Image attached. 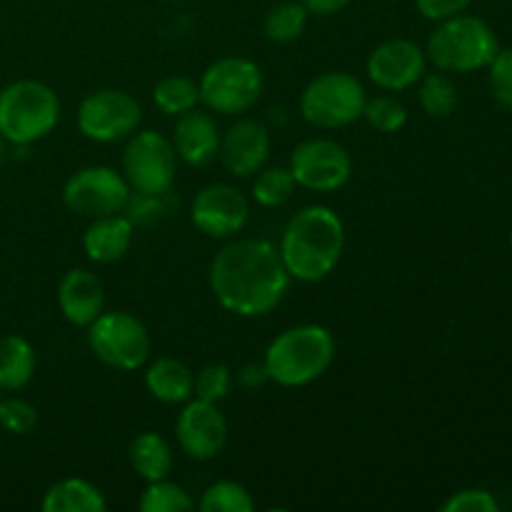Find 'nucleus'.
<instances>
[{"label": "nucleus", "instance_id": "f257e3e1", "mask_svg": "<svg viewBox=\"0 0 512 512\" xmlns=\"http://www.w3.org/2000/svg\"><path fill=\"white\" fill-rule=\"evenodd\" d=\"M210 290L228 313L260 318L280 305L290 285L280 250L268 240H233L210 263Z\"/></svg>", "mask_w": 512, "mask_h": 512}, {"label": "nucleus", "instance_id": "f03ea898", "mask_svg": "<svg viewBox=\"0 0 512 512\" xmlns=\"http://www.w3.org/2000/svg\"><path fill=\"white\" fill-rule=\"evenodd\" d=\"M345 225L328 205H308L290 218L280 238V258L290 278L318 283L340 263Z\"/></svg>", "mask_w": 512, "mask_h": 512}, {"label": "nucleus", "instance_id": "7ed1b4c3", "mask_svg": "<svg viewBox=\"0 0 512 512\" xmlns=\"http://www.w3.org/2000/svg\"><path fill=\"white\" fill-rule=\"evenodd\" d=\"M335 360V340L323 325L283 330L265 350V370L283 388H303L318 380Z\"/></svg>", "mask_w": 512, "mask_h": 512}, {"label": "nucleus", "instance_id": "20e7f679", "mask_svg": "<svg viewBox=\"0 0 512 512\" xmlns=\"http://www.w3.org/2000/svg\"><path fill=\"white\" fill-rule=\"evenodd\" d=\"M498 50V35L483 18L460 13L440 20L428 38L425 58L443 73H475L488 68Z\"/></svg>", "mask_w": 512, "mask_h": 512}, {"label": "nucleus", "instance_id": "39448f33", "mask_svg": "<svg viewBox=\"0 0 512 512\" xmlns=\"http://www.w3.org/2000/svg\"><path fill=\"white\" fill-rule=\"evenodd\" d=\"M60 120V100L40 80H15L0 90V135L5 143L30 145Z\"/></svg>", "mask_w": 512, "mask_h": 512}, {"label": "nucleus", "instance_id": "423d86ee", "mask_svg": "<svg viewBox=\"0 0 512 512\" xmlns=\"http://www.w3.org/2000/svg\"><path fill=\"white\" fill-rule=\"evenodd\" d=\"M365 100L368 95L355 75L345 70H330L305 85L300 95V113L315 128H345L363 118Z\"/></svg>", "mask_w": 512, "mask_h": 512}, {"label": "nucleus", "instance_id": "0eeeda50", "mask_svg": "<svg viewBox=\"0 0 512 512\" xmlns=\"http://www.w3.org/2000/svg\"><path fill=\"white\" fill-rule=\"evenodd\" d=\"M200 103L218 115H243L263 95V73L258 65L240 55L215 60L198 83Z\"/></svg>", "mask_w": 512, "mask_h": 512}, {"label": "nucleus", "instance_id": "6e6552de", "mask_svg": "<svg viewBox=\"0 0 512 512\" xmlns=\"http://www.w3.org/2000/svg\"><path fill=\"white\" fill-rule=\"evenodd\" d=\"M88 345L100 363L123 373L143 368L150 358L148 330L135 315L123 310H103L88 325Z\"/></svg>", "mask_w": 512, "mask_h": 512}, {"label": "nucleus", "instance_id": "1a4fd4ad", "mask_svg": "<svg viewBox=\"0 0 512 512\" xmlns=\"http://www.w3.org/2000/svg\"><path fill=\"white\" fill-rule=\"evenodd\" d=\"M125 180L138 193H168L178 173V153L165 135L143 130L123 153Z\"/></svg>", "mask_w": 512, "mask_h": 512}, {"label": "nucleus", "instance_id": "9d476101", "mask_svg": "<svg viewBox=\"0 0 512 512\" xmlns=\"http://www.w3.org/2000/svg\"><path fill=\"white\" fill-rule=\"evenodd\" d=\"M143 120V108L125 90H95L78 108L80 133L95 143H118L130 138Z\"/></svg>", "mask_w": 512, "mask_h": 512}, {"label": "nucleus", "instance_id": "9b49d317", "mask_svg": "<svg viewBox=\"0 0 512 512\" xmlns=\"http://www.w3.org/2000/svg\"><path fill=\"white\" fill-rule=\"evenodd\" d=\"M130 198L128 180L108 165H90L70 175L63 188L65 208L83 218L123 213Z\"/></svg>", "mask_w": 512, "mask_h": 512}, {"label": "nucleus", "instance_id": "f8f14e48", "mask_svg": "<svg viewBox=\"0 0 512 512\" xmlns=\"http://www.w3.org/2000/svg\"><path fill=\"white\" fill-rule=\"evenodd\" d=\"M288 168L295 185H303L313 193H335L350 180L353 160L348 150L335 140L310 138L293 150Z\"/></svg>", "mask_w": 512, "mask_h": 512}, {"label": "nucleus", "instance_id": "ddd939ff", "mask_svg": "<svg viewBox=\"0 0 512 512\" xmlns=\"http://www.w3.org/2000/svg\"><path fill=\"white\" fill-rule=\"evenodd\" d=\"M250 203L233 185L215 183L200 190L190 205V220L203 235L215 240L233 238L248 225Z\"/></svg>", "mask_w": 512, "mask_h": 512}, {"label": "nucleus", "instance_id": "4468645a", "mask_svg": "<svg viewBox=\"0 0 512 512\" xmlns=\"http://www.w3.org/2000/svg\"><path fill=\"white\" fill-rule=\"evenodd\" d=\"M175 435L183 453L193 460H213L228 443V423L218 405L208 400H188L175 420Z\"/></svg>", "mask_w": 512, "mask_h": 512}, {"label": "nucleus", "instance_id": "2eb2a0df", "mask_svg": "<svg viewBox=\"0 0 512 512\" xmlns=\"http://www.w3.org/2000/svg\"><path fill=\"white\" fill-rule=\"evenodd\" d=\"M425 65H428V58L420 45H415L413 40L395 38L385 40L368 55L365 70L380 90L400 93V90H408L420 83V78L425 75Z\"/></svg>", "mask_w": 512, "mask_h": 512}, {"label": "nucleus", "instance_id": "dca6fc26", "mask_svg": "<svg viewBox=\"0 0 512 512\" xmlns=\"http://www.w3.org/2000/svg\"><path fill=\"white\" fill-rule=\"evenodd\" d=\"M220 160L238 178L255 175L270 155V133L260 120L243 118L220 138Z\"/></svg>", "mask_w": 512, "mask_h": 512}, {"label": "nucleus", "instance_id": "f3484780", "mask_svg": "<svg viewBox=\"0 0 512 512\" xmlns=\"http://www.w3.org/2000/svg\"><path fill=\"white\" fill-rule=\"evenodd\" d=\"M58 308L70 325L88 328L105 308V290L98 275L83 268L68 270L58 285Z\"/></svg>", "mask_w": 512, "mask_h": 512}, {"label": "nucleus", "instance_id": "a211bd4d", "mask_svg": "<svg viewBox=\"0 0 512 512\" xmlns=\"http://www.w3.org/2000/svg\"><path fill=\"white\" fill-rule=\"evenodd\" d=\"M173 148L190 168H205L215 160L220 150V130L213 115L190 110L178 115L173 135Z\"/></svg>", "mask_w": 512, "mask_h": 512}, {"label": "nucleus", "instance_id": "6ab92c4d", "mask_svg": "<svg viewBox=\"0 0 512 512\" xmlns=\"http://www.w3.org/2000/svg\"><path fill=\"white\" fill-rule=\"evenodd\" d=\"M135 225L130 223L128 215H103V218H93L83 235V248L93 263L110 265L115 260L123 258L128 253L130 243H133Z\"/></svg>", "mask_w": 512, "mask_h": 512}, {"label": "nucleus", "instance_id": "aec40b11", "mask_svg": "<svg viewBox=\"0 0 512 512\" xmlns=\"http://www.w3.org/2000/svg\"><path fill=\"white\" fill-rule=\"evenodd\" d=\"M145 388L155 400L168 405L188 403L193 398L195 375L185 363L175 358H158L148 365L145 373Z\"/></svg>", "mask_w": 512, "mask_h": 512}, {"label": "nucleus", "instance_id": "412c9836", "mask_svg": "<svg viewBox=\"0 0 512 512\" xmlns=\"http://www.w3.org/2000/svg\"><path fill=\"white\" fill-rule=\"evenodd\" d=\"M43 512H105V495L83 478H65L50 485L40 503Z\"/></svg>", "mask_w": 512, "mask_h": 512}, {"label": "nucleus", "instance_id": "4be33fe9", "mask_svg": "<svg viewBox=\"0 0 512 512\" xmlns=\"http://www.w3.org/2000/svg\"><path fill=\"white\" fill-rule=\"evenodd\" d=\"M35 373V350L20 335H5L0 338V390L25 388Z\"/></svg>", "mask_w": 512, "mask_h": 512}, {"label": "nucleus", "instance_id": "5701e85b", "mask_svg": "<svg viewBox=\"0 0 512 512\" xmlns=\"http://www.w3.org/2000/svg\"><path fill=\"white\" fill-rule=\"evenodd\" d=\"M130 463H133L135 473L148 480V483L163 480L173 470V450H170L168 440L163 435L140 433L130 443Z\"/></svg>", "mask_w": 512, "mask_h": 512}, {"label": "nucleus", "instance_id": "b1692460", "mask_svg": "<svg viewBox=\"0 0 512 512\" xmlns=\"http://www.w3.org/2000/svg\"><path fill=\"white\" fill-rule=\"evenodd\" d=\"M308 8H305L303 3H295V0H283V3L273 5L270 8V13L265 15V23H263V30H265V38L270 40V43H293V40H298L300 35L305 33V28H308Z\"/></svg>", "mask_w": 512, "mask_h": 512}, {"label": "nucleus", "instance_id": "393cba45", "mask_svg": "<svg viewBox=\"0 0 512 512\" xmlns=\"http://www.w3.org/2000/svg\"><path fill=\"white\" fill-rule=\"evenodd\" d=\"M153 100L165 115L190 113L200 103V88L185 75H168L153 90Z\"/></svg>", "mask_w": 512, "mask_h": 512}, {"label": "nucleus", "instance_id": "a878e982", "mask_svg": "<svg viewBox=\"0 0 512 512\" xmlns=\"http://www.w3.org/2000/svg\"><path fill=\"white\" fill-rule=\"evenodd\" d=\"M295 193V178L290 168H260L253 180V198L263 208H280L288 203Z\"/></svg>", "mask_w": 512, "mask_h": 512}, {"label": "nucleus", "instance_id": "bb28decb", "mask_svg": "<svg viewBox=\"0 0 512 512\" xmlns=\"http://www.w3.org/2000/svg\"><path fill=\"white\" fill-rule=\"evenodd\" d=\"M420 80L423 83H420L418 100L425 113L430 118H448L455 110V105H458V90H455L453 80L443 73L423 75Z\"/></svg>", "mask_w": 512, "mask_h": 512}, {"label": "nucleus", "instance_id": "cd10ccee", "mask_svg": "<svg viewBox=\"0 0 512 512\" xmlns=\"http://www.w3.org/2000/svg\"><path fill=\"white\" fill-rule=\"evenodd\" d=\"M255 503L248 490L235 480H218L200 498L203 512H253Z\"/></svg>", "mask_w": 512, "mask_h": 512}, {"label": "nucleus", "instance_id": "c85d7f7f", "mask_svg": "<svg viewBox=\"0 0 512 512\" xmlns=\"http://www.w3.org/2000/svg\"><path fill=\"white\" fill-rule=\"evenodd\" d=\"M138 508L143 512H188L193 510V500L180 485L163 478L148 483V488L140 495Z\"/></svg>", "mask_w": 512, "mask_h": 512}, {"label": "nucleus", "instance_id": "c756f323", "mask_svg": "<svg viewBox=\"0 0 512 512\" xmlns=\"http://www.w3.org/2000/svg\"><path fill=\"white\" fill-rule=\"evenodd\" d=\"M363 118L380 133H398L408 123V108L393 95H375L365 100Z\"/></svg>", "mask_w": 512, "mask_h": 512}, {"label": "nucleus", "instance_id": "7c9ffc66", "mask_svg": "<svg viewBox=\"0 0 512 512\" xmlns=\"http://www.w3.org/2000/svg\"><path fill=\"white\" fill-rule=\"evenodd\" d=\"M173 210L170 203V190L168 193H130L128 203H125L123 213L128 215L130 223L138 228V225H155L160 220H165Z\"/></svg>", "mask_w": 512, "mask_h": 512}, {"label": "nucleus", "instance_id": "2f4dec72", "mask_svg": "<svg viewBox=\"0 0 512 512\" xmlns=\"http://www.w3.org/2000/svg\"><path fill=\"white\" fill-rule=\"evenodd\" d=\"M230 385H233V373H230L228 365L223 363H210L195 375V388L193 395L200 400H208V403L218 405L220 400L228 398Z\"/></svg>", "mask_w": 512, "mask_h": 512}, {"label": "nucleus", "instance_id": "473e14b6", "mask_svg": "<svg viewBox=\"0 0 512 512\" xmlns=\"http://www.w3.org/2000/svg\"><path fill=\"white\" fill-rule=\"evenodd\" d=\"M488 70L490 93H493L495 103L512 108V48H500L488 63Z\"/></svg>", "mask_w": 512, "mask_h": 512}, {"label": "nucleus", "instance_id": "72a5a7b5", "mask_svg": "<svg viewBox=\"0 0 512 512\" xmlns=\"http://www.w3.org/2000/svg\"><path fill=\"white\" fill-rule=\"evenodd\" d=\"M0 425L13 435H25L38 425V410L20 398L0 400Z\"/></svg>", "mask_w": 512, "mask_h": 512}, {"label": "nucleus", "instance_id": "f704fd0d", "mask_svg": "<svg viewBox=\"0 0 512 512\" xmlns=\"http://www.w3.org/2000/svg\"><path fill=\"white\" fill-rule=\"evenodd\" d=\"M500 505L488 490L480 488H468L460 490V493H453L443 505H440V512H498Z\"/></svg>", "mask_w": 512, "mask_h": 512}, {"label": "nucleus", "instance_id": "c9c22d12", "mask_svg": "<svg viewBox=\"0 0 512 512\" xmlns=\"http://www.w3.org/2000/svg\"><path fill=\"white\" fill-rule=\"evenodd\" d=\"M470 5H473V0H415L418 13L423 15V18L435 20V23L465 13Z\"/></svg>", "mask_w": 512, "mask_h": 512}, {"label": "nucleus", "instance_id": "e433bc0d", "mask_svg": "<svg viewBox=\"0 0 512 512\" xmlns=\"http://www.w3.org/2000/svg\"><path fill=\"white\" fill-rule=\"evenodd\" d=\"M238 380H240V385H243V388H260V385H265L268 383V370H265V365H255V363H250V365H245L243 370H240L238 373Z\"/></svg>", "mask_w": 512, "mask_h": 512}, {"label": "nucleus", "instance_id": "4c0bfd02", "mask_svg": "<svg viewBox=\"0 0 512 512\" xmlns=\"http://www.w3.org/2000/svg\"><path fill=\"white\" fill-rule=\"evenodd\" d=\"M300 3L308 8V13L328 18V15H335V13H340V10L348 8L350 0H300Z\"/></svg>", "mask_w": 512, "mask_h": 512}, {"label": "nucleus", "instance_id": "58836bf2", "mask_svg": "<svg viewBox=\"0 0 512 512\" xmlns=\"http://www.w3.org/2000/svg\"><path fill=\"white\" fill-rule=\"evenodd\" d=\"M5 155H8V150H5V138L0 135V165L5 163Z\"/></svg>", "mask_w": 512, "mask_h": 512}, {"label": "nucleus", "instance_id": "ea45409f", "mask_svg": "<svg viewBox=\"0 0 512 512\" xmlns=\"http://www.w3.org/2000/svg\"><path fill=\"white\" fill-rule=\"evenodd\" d=\"M510 248H512V233H510Z\"/></svg>", "mask_w": 512, "mask_h": 512}, {"label": "nucleus", "instance_id": "a19ab883", "mask_svg": "<svg viewBox=\"0 0 512 512\" xmlns=\"http://www.w3.org/2000/svg\"><path fill=\"white\" fill-rule=\"evenodd\" d=\"M0 400H3V398H0Z\"/></svg>", "mask_w": 512, "mask_h": 512}]
</instances>
